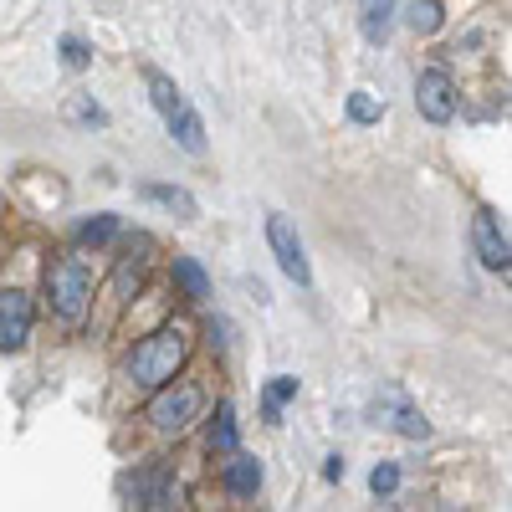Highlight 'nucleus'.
<instances>
[{"instance_id":"4be33fe9","label":"nucleus","mask_w":512,"mask_h":512,"mask_svg":"<svg viewBox=\"0 0 512 512\" xmlns=\"http://www.w3.org/2000/svg\"><path fill=\"white\" fill-rule=\"evenodd\" d=\"M395 487H400V466L384 461V466H374V472H369V492H374V497H390Z\"/></svg>"},{"instance_id":"412c9836","label":"nucleus","mask_w":512,"mask_h":512,"mask_svg":"<svg viewBox=\"0 0 512 512\" xmlns=\"http://www.w3.org/2000/svg\"><path fill=\"white\" fill-rule=\"evenodd\" d=\"M349 118L369 128V123H379V118H384V103H374L369 93H349Z\"/></svg>"},{"instance_id":"f257e3e1","label":"nucleus","mask_w":512,"mask_h":512,"mask_svg":"<svg viewBox=\"0 0 512 512\" xmlns=\"http://www.w3.org/2000/svg\"><path fill=\"white\" fill-rule=\"evenodd\" d=\"M185 354H190L185 328H159L134 349V359H128V379H134L139 390H159V384H169L180 374Z\"/></svg>"},{"instance_id":"f03ea898","label":"nucleus","mask_w":512,"mask_h":512,"mask_svg":"<svg viewBox=\"0 0 512 512\" xmlns=\"http://www.w3.org/2000/svg\"><path fill=\"white\" fill-rule=\"evenodd\" d=\"M47 303L62 323H82V313L93 303V272L77 256H62V262L47 267Z\"/></svg>"},{"instance_id":"5701e85b","label":"nucleus","mask_w":512,"mask_h":512,"mask_svg":"<svg viewBox=\"0 0 512 512\" xmlns=\"http://www.w3.org/2000/svg\"><path fill=\"white\" fill-rule=\"evenodd\" d=\"M72 118H77V123H103L108 113H103L98 103H88V98H77V103H72Z\"/></svg>"},{"instance_id":"423d86ee","label":"nucleus","mask_w":512,"mask_h":512,"mask_svg":"<svg viewBox=\"0 0 512 512\" xmlns=\"http://www.w3.org/2000/svg\"><path fill=\"white\" fill-rule=\"evenodd\" d=\"M415 108H420L425 123H451L456 118V82H451V72H441V67L420 72L415 77Z\"/></svg>"},{"instance_id":"39448f33","label":"nucleus","mask_w":512,"mask_h":512,"mask_svg":"<svg viewBox=\"0 0 512 512\" xmlns=\"http://www.w3.org/2000/svg\"><path fill=\"white\" fill-rule=\"evenodd\" d=\"M267 241H272L277 267H282L297 287H308V282H313V267H308V251H303V236H297V226H292L287 216H272V221H267Z\"/></svg>"},{"instance_id":"2eb2a0df","label":"nucleus","mask_w":512,"mask_h":512,"mask_svg":"<svg viewBox=\"0 0 512 512\" xmlns=\"http://www.w3.org/2000/svg\"><path fill=\"white\" fill-rule=\"evenodd\" d=\"M297 395V379L292 374H272V384H267V395H262V415H267V425H282V405Z\"/></svg>"},{"instance_id":"b1692460","label":"nucleus","mask_w":512,"mask_h":512,"mask_svg":"<svg viewBox=\"0 0 512 512\" xmlns=\"http://www.w3.org/2000/svg\"><path fill=\"white\" fill-rule=\"evenodd\" d=\"M323 477H328V482H344V456H328V466H323Z\"/></svg>"},{"instance_id":"1a4fd4ad","label":"nucleus","mask_w":512,"mask_h":512,"mask_svg":"<svg viewBox=\"0 0 512 512\" xmlns=\"http://www.w3.org/2000/svg\"><path fill=\"white\" fill-rule=\"evenodd\" d=\"M164 123H169V139H175L185 154H205V123H200V113L190 103H180Z\"/></svg>"},{"instance_id":"6ab92c4d","label":"nucleus","mask_w":512,"mask_h":512,"mask_svg":"<svg viewBox=\"0 0 512 512\" xmlns=\"http://www.w3.org/2000/svg\"><path fill=\"white\" fill-rule=\"evenodd\" d=\"M118 236V216H98V221H82L77 226V241L82 246H108Z\"/></svg>"},{"instance_id":"f8f14e48","label":"nucleus","mask_w":512,"mask_h":512,"mask_svg":"<svg viewBox=\"0 0 512 512\" xmlns=\"http://www.w3.org/2000/svg\"><path fill=\"white\" fill-rule=\"evenodd\" d=\"M405 26L415 36H436L446 26V6L441 0H405Z\"/></svg>"},{"instance_id":"ddd939ff","label":"nucleus","mask_w":512,"mask_h":512,"mask_svg":"<svg viewBox=\"0 0 512 512\" xmlns=\"http://www.w3.org/2000/svg\"><path fill=\"white\" fill-rule=\"evenodd\" d=\"M134 507H180V487L169 482V477H139L134 487Z\"/></svg>"},{"instance_id":"dca6fc26","label":"nucleus","mask_w":512,"mask_h":512,"mask_svg":"<svg viewBox=\"0 0 512 512\" xmlns=\"http://www.w3.org/2000/svg\"><path fill=\"white\" fill-rule=\"evenodd\" d=\"M175 282L185 287V297H210V277H205V267L195 262V256H175Z\"/></svg>"},{"instance_id":"7ed1b4c3","label":"nucleus","mask_w":512,"mask_h":512,"mask_svg":"<svg viewBox=\"0 0 512 512\" xmlns=\"http://www.w3.org/2000/svg\"><path fill=\"white\" fill-rule=\"evenodd\" d=\"M154 400H149V420H154V431H164V436H180L185 431V425L200 415V390H195V384H175V379H169V384H159V390H149Z\"/></svg>"},{"instance_id":"9d476101","label":"nucleus","mask_w":512,"mask_h":512,"mask_svg":"<svg viewBox=\"0 0 512 512\" xmlns=\"http://www.w3.org/2000/svg\"><path fill=\"white\" fill-rule=\"evenodd\" d=\"M256 487H262V461L231 451V461H226V492L231 497H256Z\"/></svg>"},{"instance_id":"20e7f679","label":"nucleus","mask_w":512,"mask_h":512,"mask_svg":"<svg viewBox=\"0 0 512 512\" xmlns=\"http://www.w3.org/2000/svg\"><path fill=\"white\" fill-rule=\"evenodd\" d=\"M369 415H374V425H384V431H395L405 441H425V436H431V420L420 415V405L405 390H379Z\"/></svg>"},{"instance_id":"a211bd4d","label":"nucleus","mask_w":512,"mask_h":512,"mask_svg":"<svg viewBox=\"0 0 512 512\" xmlns=\"http://www.w3.org/2000/svg\"><path fill=\"white\" fill-rule=\"evenodd\" d=\"M144 82H149V103H154V108H159L164 118H169V113H175V108L185 103V98H180V88H175V82H169L164 72H149Z\"/></svg>"},{"instance_id":"9b49d317","label":"nucleus","mask_w":512,"mask_h":512,"mask_svg":"<svg viewBox=\"0 0 512 512\" xmlns=\"http://www.w3.org/2000/svg\"><path fill=\"white\" fill-rule=\"evenodd\" d=\"M395 0H359V31L369 36V41H384L390 36V26H395Z\"/></svg>"},{"instance_id":"0eeeda50","label":"nucleus","mask_w":512,"mask_h":512,"mask_svg":"<svg viewBox=\"0 0 512 512\" xmlns=\"http://www.w3.org/2000/svg\"><path fill=\"white\" fill-rule=\"evenodd\" d=\"M472 246H477L487 272H507L512 267V241H507V226H502L497 210H477L472 216Z\"/></svg>"},{"instance_id":"f3484780","label":"nucleus","mask_w":512,"mask_h":512,"mask_svg":"<svg viewBox=\"0 0 512 512\" xmlns=\"http://www.w3.org/2000/svg\"><path fill=\"white\" fill-rule=\"evenodd\" d=\"M236 441H241V431H236V405L226 400V405L216 410V425H210V446H216L221 456H231Z\"/></svg>"},{"instance_id":"4468645a","label":"nucleus","mask_w":512,"mask_h":512,"mask_svg":"<svg viewBox=\"0 0 512 512\" xmlns=\"http://www.w3.org/2000/svg\"><path fill=\"white\" fill-rule=\"evenodd\" d=\"M144 200H154V205H164V210H180V221H195V216H200L195 195L180 190V185H144Z\"/></svg>"},{"instance_id":"6e6552de","label":"nucleus","mask_w":512,"mask_h":512,"mask_svg":"<svg viewBox=\"0 0 512 512\" xmlns=\"http://www.w3.org/2000/svg\"><path fill=\"white\" fill-rule=\"evenodd\" d=\"M31 297L21 287H0V354H16L26 349V338H31Z\"/></svg>"},{"instance_id":"aec40b11","label":"nucleus","mask_w":512,"mask_h":512,"mask_svg":"<svg viewBox=\"0 0 512 512\" xmlns=\"http://www.w3.org/2000/svg\"><path fill=\"white\" fill-rule=\"evenodd\" d=\"M62 62L72 67V72H88L93 67V47L82 36H62Z\"/></svg>"}]
</instances>
